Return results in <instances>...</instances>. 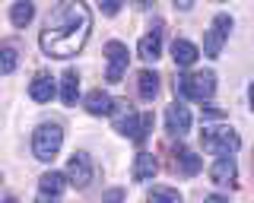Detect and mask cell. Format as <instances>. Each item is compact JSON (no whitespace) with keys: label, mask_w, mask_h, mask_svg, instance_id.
Here are the masks:
<instances>
[{"label":"cell","mask_w":254,"mask_h":203,"mask_svg":"<svg viewBox=\"0 0 254 203\" xmlns=\"http://www.w3.org/2000/svg\"><path fill=\"white\" fill-rule=\"evenodd\" d=\"M92 29V16L89 6L83 3H58L45 19L42 29V51L48 57H73L83 51L86 38Z\"/></svg>","instance_id":"6da1fadb"},{"label":"cell","mask_w":254,"mask_h":203,"mask_svg":"<svg viewBox=\"0 0 254 203\" xmlns=\"http://www.w3.org/2000/svg\"><path fill=\"white\" fill-rule=\"evenodd\" d=\"M61 146H64V130H61V124H54V121L38 124L35 134H32V152H35V159H38V162H51L54 155L61 152Z\"/></svg>","instance_id":"7a4b0ae2"},{"label":"cell","mask_w":254,"mask_h":203,"mask_svg":"<svg viewBox=\"0 0 254 203\" xmlns=\"http://www.w3.org/2000/svg\"><path fill=\"white\" fill-rule=\"evenodd\" d=\"M175 92L181 99H190V102H203L216 92V76L213 73H185L175 80Z\"/></svg>","instance_id":"3957f363"},{"label":"cell","mask_w":254,"mask_h":203,"mask_svg":"<svg viewBox=\"0 0 254 203\" xmlns=\"http://www.w3.org/2000/svg\"><path fill=\"white\" fill-rule=\"evenodd\" d=\"M200 143H203L206 152L226 159L229 152H235L238 146H242V140H238V134L232 127H203L200 130Z\"/></svg>","instance_id":"277c9868"},{"label":"cell","mask_w":254,"mask_h":203,"mask_svg":"<svg viewBox=\"0 0 254 203\" xmlns=\"http://www.w3.org/2000/svg\"><path fill=\"white\" fill-rule=\"evenodd\" d=\"M229 29H232V16H229V13H216L210 32H206V38H203V54L210 60H216L222 54V45H226V38H229Z\"/></svg>","instance_id":"5b68a950"},{"label":"cell","mask_w":254,"mask_h":203,"mask_svg":"<svg viewBox=\"0 0 254 203\" xmlns=\"http://www.w3.org/2000/svg\"><path fill=\"white\" fill-rule=\"evenodd\" d=\"M115 130L118 134H124V137H130V140H137L140 137V127H143V114L133 111V105L130 102H115Z\"/></svg>","instance_id":"8992f818"},{"label":"cell","mask_w":254,"mask_h":203,"mask_svg":"<svg viewBox=\"0 0 254 203\" xmlns=\"http://www.w3.org/2000/svg\"><path fill=\"white\" fill-rule=\"evenodd\" d=\"M105 57H108L105 80H108V83H121V76L127 73V64H130L127 45H121V42H108V45H105Z\"/></svg>","instance_id":"52a82bcc"},{"label":"cell","mask_w":254,"mask_h":203,"mask_svg":"<svg viewBox=\"0 0 254 203\" xmlns=\"http://www.w3.org/2000/svg\"><path fill=\"white\" fill-rule=\"evenodd\" d=\"M92 159L86 152H73L70 155V162H67V181L73 184V187H79V191H83V187H89V181H92Z\"/></svg>","instance_id":"ba28073f"},{"label":"cell","mask_w":254,"mask_h":203,"mask_svg":"<svg viewBox=\"0 0 254 203\" xmlns=\"http://www.w3.org/2000/svg\"><path fill=\"white\" fill-rule=\"evenodd\" d=\"M165 124H169V134H175V137H185L188 130H190V111L185 105H169V111H165Z\"/></svg>","instance_id":"9c48e42d"},{"label":"cell","mask_w":254,"mask_h":203,"mask_svg":"<svg viewBox=\"0 0 254 203\" xmlns=\"http://www.w3.org/2000/svg\"><path fill=\"white\" fill-rule=\"evenodd\" d=\"M137 51H140L143 60H156L159 54H162V22H156L153 32H146V35L140 38V48Z\"/></svg>","instance_id":"30bf717a"},{"label":"cell","mask_w":254,"mask_h":203,"mask_svg":"<svg viewBox=\"0 0 254 203\" xmlns=\"http://www.w3.org/2000/svg\"><path fill=\"white\" fill-rule=\"evenodd\" d=\"M197 57H200V54H197V45H190L188 38H175V45H172V60H175V67H190Z\"/></svg>","instance_id":"8fae6325"},{"label":"cell","mask_w":254,"mask_h":203,"mask_svg":"<svg viewBox=\"0 0 254 203\" xmlns=\"http://www.w3.org/2000/svg\"><path fill=\"white\" fill-rule=\"evenodd\" d=\"M159 171V162L153 152H137V159H133V181H149Z\"/></svg>","instance_id":"7c38bea8"},{"label":"cell","mask_w":254,"mask_h":203,"mask_svg":"<svg viewBox=\"0 0 254 203\" xmlns=\"http://www.w3.org/2000/svg\"><path fill=\"white\" fill-rule=\"evenodd\" d=\"M210 178H213V184H222V187H226V184H235V162H232V155L213 162Z\"/></svg>","instance_id":"4fadbf2b"},{"label":"cell","mask_w":254,"mask_h":203,"mask_svg":"<svg viewBox=\"0 0 254 203\" xmlns=\"http://www.w3.org/2000/svg\"><path fill=\"white\" fill-rule=\"evenodd\" d=\"M86 111L89 114H111L115 111V99L102 89H92L89 96H86Z\"/></svg>","instance_id":"5bb4252c"},{"label":"cell","mask_w":254,"mask_h":203,"mask_svg":"<svg viewBox=\"0 0 254 203\" xmlns=\"http://www.w3.org/2000/svg\"><path fill=\"white\" fill-rule=\"evenodd\" d=\"M54 80L48 73H38L35 80H32V86H29V96H32V102H51L54 99Z\"/></svg>","instance_id":"9a60e30c"},{"label":"cell","mask_w":254,"mask_h":203,"mask_svg":"<svg viewBox=\"0 0 254 203\" xmlns=\"http://www.w3.org/2000/svg\"><path fill=\"white\" fill-rule=\"evenodd\" d=\"M61 83H64V86H61L64 105H76V96H79V73H76V70H67Z\"/></svg>","instance_id":"2e32d148"},{"label":"cell","mask_w":254,"mask_h":203,"mask_svg":"<svg viewBox=\"0 0 254 203\" xmlns=\"http://www.w3.org/2000/svg\"><path fill=\"white\" fill-rule=\"evenodd\" d=\"M67 187V178L58 175V171H48L42 175V184H38V194H48V197H61V191Z\"/></svg>","instance_id":"e0dca14e"},{"label":"cell","mask_w":254,"mask_h":203,"mask_svg":"<svg viewBox=\"0 0 254 203\" xmlns=\"http://www.w3.org/2000/svg\"><path fill=\"white\" fill-rule=\"evenodd\" d=\"M175 165L181 168V175H197V171H200V155H194L190 150H178L175 152Z\"/></svg>","instance_id":"ac0fdd59"},{"label":"cell","mask_w":254,"mask_h":203,"mask_svg":"<svg viewBox=\"0 0 254 203\" xmlns=\"http://www.w3.org/2000/svg\"><path fill=\"white\" fill-rule=\"evenodd\" d=\"M32 16H35V6H32V3H13L10 6V19H13L16 29H26L32 22Z\"/></svg>","instance_id":"d6986e66"},{"label":"cell","mask_w":254,"mask_h":203,"mask_svg":"<svg viewBox=\"0 0 254 203\" xmlns=\"http://www.w3.org/2000/svg\"><path fill=\"white\" fill-rule=\"evenodd\" d=\"M137 89L143 99H153L159 92V73H153V70H143V73L137 76Z\"/></svg>","instance_id":"ffe728a7"},{"label":"cell","mask_w":254,"mask_h":203,"mask_svg":"<svg viewBox=\"0 0 254 203\" xmlns=\"http://www.w3.org/2000/svg\"><path fill=\"white\" fill-rule=\"evenodd\" d=\"M146 203H181V194L172 191V187H153Z\"/></svg>","instance_id":"44dd1931"},{"label":"cell","mask_w":254,"mask_h":203,"mask_svg":"<svg viewBox=\"0 0 254 203\" xmlns=\"http://www.w3.org/2000/svg\"><path fill=\"white\" fill-rule=\"evenodd\" d=\"M13 67H16V48L13 45H3V51H0V73L10 76Z\"/></svg>","instance_id":"7402d4cb"},{"label":"cell","mask_w":254,"mask_h":203,"mask_svg":"<svg viewBox=\"0 0 254 203\" xmlns=\"http://www.w3.org/2000/svg\"><path fill=\"white\" fill-rule=\"evenodd\" d=\"M149 130H153V111H146L143 114V127H140V137H137V143H143V140H146V134Z\"/></svg>","instance_id":"603a6c76"},{"label":"cell","mask_w":254,"mask_h":203,"mask_svg":"<svg viewBox=\"0 0 254 203\" xmlns=\"http://www.w3.org/2000/svg\"><path fill=\"white\" fill-rule=\"evenodd\" d=\"M118 10H121V6H118V0H105V3H102V13H108V16H115Z\"/></svg>","instance_id":"cb8c5ba5"},{"label":"cell","mask_w":254,"mask_h":203,"mask_svg":"<svg viewBox=\"0 0 254 203\" xmlns=\"http://www.w3.org/2000/svg\"><path fill=\"white\" fill-rule=\"evenodd\" d=\"M121 197H124L121 191H108V194H105V200H108V203H118V200H121Z\"/></svg>","instance_id":"d4e9b609"},{"label":"cell","mask_w":254,"mask_h":203,"mask_svg":"<svg viewBox=\"0 0 254 203\" xmlns=\"http://www.w3.org/2000/svg\"><path fill=\"white\" fill-rule=\"evenodd\" d=\"M203 118H222L219 108H203Z\"/></svg>","instance_id":"484cf974"},{"label":"cell","mask_w":254,"mask_h":203,"mask_svg":"<svg viewBox=\"0 0 254 203\" xmlns=\"http://www.w3.org/2000/svg\"><path fill=\"white\" fill-rule=\"evenodd\" d=\"M35 203H58V197H48V194H38Z\"/></svg>","instance_id":"4316f807"},{"label":"cell","mask_w":254,"mask_h":203,"mask_svg":"<svg viewBox=\"0 0 254 203\" xmlns=\"http://www.w3.org/2000/svg\"><path fill=\"white\" fill-rule=\"evenodd\" d=\"M203 203H229V200H226V197H219V194H213V197H206Z\"/></svg>","instance_id":"83f0119b"},{"label":"cell","mask_w":254,"mask_h":203,"mask_svg":"<svg viewBox=\"0 0 254 203\" xmlns=\"http://www.w3.org/2000/svg\"><path fill=\"white\" fill-rule=\"evenodd\" d=\"M248 99H251V108H254V83H251V89H248Z\"/></svg>","instance_id":"f1b7e54d"},{"label":"cell","mask_w":254,"mask_h":203,"mask_svg":"<svg viewBox=\"0 0 254 203\" xmlns=\"http://www.w3.org/2000/svg\"><path fill=\"white\" fill-rule=\"evenodd\" d=\"M3 203H16V197H6V200H3Z\"/></svg>","instance_id":"f546056e"}]
</instances>
